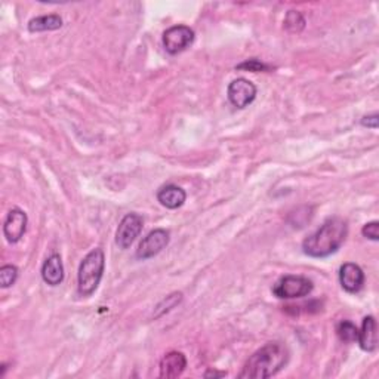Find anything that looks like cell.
I'll list each match as a JSON object with an SVG mask.
<instances>
[{
	"label": "cell",
	"mask_w": 379,
	"mask_h": 379,
	"mask_svg": "<svg viewBox=\"0 0 379 379\" xmlns=\"http://www.w3.org/2000/svg\"><path fill=\"white\" fill-rule=\"evenodd\" d=\"M346 236H349V224L340 216H332L302 242V251L311 258H328L338 252Z\"/></svg>",
	"instance_id": "6da1fadb"
},
{
	"label": "cell",
	"mask_w": 379,
	"mask_h": 379,
	"mask_svg": "<svg viewBox=\"0 0 379 379\" xmlns=\"http://www.w3.org/2000/svg\"><path fill=\"white\" fill-rule=\"evenodd\" d=\"M289 360V351L281 342H267L256 350L242 367L240 379H267L277 375Z\"/></svg>",
	"instance_id": "7a4b0ae2"
},
{
	"label": "cell",
	"mask_w": 379,
	"mask_h": 379,
	"mask_svg": "<svg viewBox=\"0 0 379 379\" xmlns=\"http://www.w3.org/2000/svg\"><path fill=\"white\" fill-rule=\"evenodd\" d=\"M105 270V255L100 247L94 249L83 258L78 273V292L83 298H88L98 289Z\"/></svg>",
	"instance_id": "3957f363"
},
{
	"label": "cell",
	"mask_w": 379,
	"mask_h": 379,
	"mask_svg": "<svg viewBox=\"0 0 379 379\" xmlns=\"http://www.w3.org/2000/svg\"><path fill=\"white\" fill-rule=\"evenodd\" d=\"M312 289V281L304 276H283L276 281L273 294L279 299H298L310 295Z\"/></svg>",
	"instance_id": "277c9868"
},
{
	"label": "cell",
	"mask_w": 379,
	"mask_h": 379,
	"mask_svg": "<svg viewBox=\"0 0 379 379\" xmlns=\"http://www.w3.org/2000/svg\"><path fill=\"white\" fill-rule=\"evenodd\" d=\"M194 30L188 26H173L164 33V46L165 51L170 55H178V53L188 49L194 42Z\"/></svg>",
	"instance_id": "5b68a950"
},
{
	"label": "cell",
	"mask_w": 379,
	"mask_h": 379,
	"mask_svg": "<svg viewBox=\"0 0 379 379\" xmlns=\"http://www.w3.org/2000/svg\"><path fill=\"white\" fill-rule=\"evenodd\" d=\"M144 220L139 213H127L123 216V220L118 224L116 231V245L126 251L132 246V243L138 239L141 231H143Z\"/></svg>",
	"instance_id": "8992f818"
},
{
	"label": "cell",
	"mask_w": 379,
	"mask_h": 379,
	"mask_svg": "<svg viewBox=\"0 0 379 379\" xmlns=\"http://www.w3.org/2000/svg\"><path fill=\"white\" fill-rule=\"evenodd\" d=\"M170 234L165 229H156L150 231L143 240H141L135 256L141 261H146V259L153 258L159 255L164 249L169 245Z\"/></svg>",
	"instance_id": "52a82bcc"
},
{
	"label": "cell",
	"mask_w": 379,
	"mask_h": 379,
	"mask_svg": "<svg viewBox=\"0 0 379 379\" xmlns=\"http://www.w3.org/2000/svg\"><path fill=\"white\" fill-rule=\"evenodd\" d=\"M229 101L237 108H246L256 98V86L245 78L233 80L227 89Z\"/></svg>",
	"instance_id": "ba28073f"
},
{
	"label": "cell",
	"mask_w": 379,
	"mask_h": 379,
	"mask_svg": "<svg viewBox=\"0 0 379 379\" xmlns=\"http://www.w3.org/2000/svg\"><path fill=\"white\" fill-rule=\"evenodd\" d=\"M27 224H28V218H27V213L23 209L19 208L10 209L3 222V234L6 237L8 243L14 245L23 239L27 231Z\"/></svg>",
	"instance_id": "9c48e42d"
},
{
	"label": "cell",
	"mask_w": 379,
	"mask_h": 379,
	"mask_svg": "<svg viewBox=\"0 0 379 379\" xmlns=\"http://www.w3.org/2000/svg\"><path fill=\"white\" fill-rule=\"evenodd\" d=\"M364 273L360 265L346 263L340 268V283L349 294H359L364 286Z\"/></svg>",
	"instance_id": "30bf717a"
},
{
	"label": "cell",
	"mask_w": 379,
	"mask_h": 379,
	"mask_svg": "<svg viewBox=\"0 0 379 379\" xmlns=\"http://www.w3.org/2000/svg\"><path fill=\"white\" fill-rule=\"evenodd\" d=\"M187 367V357L181 351H169L160 360V378H178Z\"/></svg>",
	"instance_id": "8fae6325"
},
{
	"label": "cell",
	"mask_w": 379,
	"mask_h": 379,
	"mask_svg": "<svg viewBox=\"0 0 379 379\" xmlns=\"http://www.w3.org/2000/svg\"><path fill=\"white\" fill-rule=\"evenodd\" d=\"M360 349L366 353H373L378 346V324L373 316H366L357 337Z\"/></svg>",
	"instance_id": "7c38bea8"
},
{
	"label": "cell",
	"mask_w": 379,
	"mask_h": 379,
	"mask_svg": "<svg viewBox=\"0 0 379 379\" xmlns=\"http://www.w3.org/2000/svg\"><path fill=\"white\" fill-rule=\"evenodd\" d=\"M42 279L49 286H58L64 280V264L58 254H52L42 265Z\"/></svg>",
	"instance_id": "4fadbf2b"
},
{
	"label": "cell",
	"mask_w": 379,
	"mask_h": 379,
	"mask_svg": "<svg viewBox=\"0 0 379 379\" xmlns=\"http://www.w3.org/2000/svg\"><path fill=\"white\" fill-rule=\"evenodd\" d=\"M157 200L165 206L166 209H178L181 208L187 200V193L181 187L173 186V184H168L157 191Z\"/></svg>",
	"instance_id": "5bb4252c"
},
{
	"label": "cell",
	"mask_w": 379,
	"mask_h": 379,
	"mask_svg": "<svg viewBox=\"0 0 379 379\" xmlns=\"http://www.w3.org/2000/svg\"><path fill=\"white\" fill-rule=\"evenodd\" d=\"M62 27V18L57 14L42 15L33 18L28 23L30 33H42V31H55Z\"/></svg>",
	"instance_id": "9a60e30c"
},
{
	"label": "cell",
	"mask_w": 379,
	"mask_h": 379,
	"mask_svg": "<svg viewBox=\"0 0 379 379\" xmlns=\"http://www.w3.org/2000/svg\"><path fill=\"white\" fill-rule=\"evenodd\" d=\"M337 335L342 342L353 344L357 341V337H359V329H357V326L353 321L342 320L337 326Z\"/></svg>",
	"instance_id": "2e32d148"
},
{
	"label": "cell",
	"mask_w": 379,
	"mask_h": 379,
	"mask_svg": "<svg viewBox=\"0 0 379 379\" xmlns=\"http://www.w3.org/2000/svg\"><path fill=\"white\" fill-rule=\"evenodd\" d=\"M283 27L289 33H301L306 28V18L298 10H289L286 14Z\"/></svg>",
	"instance_id": "e0dca14e"
},
{
	"label": "cell",
	"mask_w": 379,
	"mask_h": 379,
	"mask_svg": "<svg viewBox=\"0 0 379 379\" xmlns=\"http://www.w3.org/2000/svg\"><path fill=\"white\" fill-rule=\"evenodd\" d=\"M182 301V294L181 292H173V294H170L169 297H166L164 301L160 302V304L156 307V314L155 317H160L164 316L165 312H169L172 308H175L179 302Z\"/></svg>",
	"instance_id": "ac0fdd59"
},
{
	"label": "cell",
	"mask_w": 379,
	"mask_h": 379,
	"mask_svg": "<svg viewBox=\"0 0 379 379\" xmlns=\"http://www.w3.org/2000/svg\"><path fill=\"white\" fill-rule=\"evenodd\" d=\"M17 279H18V268L15 265L8 264L0 268V286H2L3 289L15 285Z\"/></svg>",
	"instance_id": "d6986e66"
},
{
	"label": "cell",
	"mask_w": 379,
	"mask_h": 379,
	"mask_svg": "<svg viewBox=\"0 0 379 379\" xmlns=\"http://www.w3.org/2000/svg\"><path fill=\"white\" fill-rule=\"evenodd\" d=\"M236 70H245V71H252V73H261V71H272V67L267 66L263 61H259L256 58H251L247 60L239 66L236 67Z\"/></svg>",
	"instance_id": "ffe728a7"
},
{
	"label": "cell",
	"mask_w": 379,
	"mask_h": 379,
	"mask_svg": "<svg viewBox=\"0 0 379 379\" xmlns=\"http://www.w3.org/2000/svg\"><path fill=\"white\" fill-rule=\"evenodd\" d=\"M362 234L366 237V239L378 242L379 240V222L372 221V222H367L366 225H363Z\"/></svg>",
	"instance_id": "44dd1931"
},
{
	"label": "cell",
	"mask_w": 379,
	"mask_h": 379,
	"mask_svg": "<svg viewBox=\"0 0 379 379\" xmlns=\"http://www.w3.org/2000/svg\"><path fill=\"white\" fill-rule=\"evenodd\" d=\"M362 126L369 127V129H378V126H379V116L376 113L364 116L362 118Z\"/></svg>",
	"instance_id": "7402d4cb"
},
{
	"label": "cell",
	"mask_w": 379,
	"mask_h": 379,
	"mask_svg": "<svg viewBox=\"0 0 379 379\" xmlns=\"http://www.w3.org/2000/svg\"><path fill=\"white\" fill-rule=\"evenodd\" d=\"M227 373L225 372H216V371H208L206 373H204V378H211V376H213V378H222V376H225Z\"/></svg>",
	"instance_id": "603a6c76"
}]
</instances>
